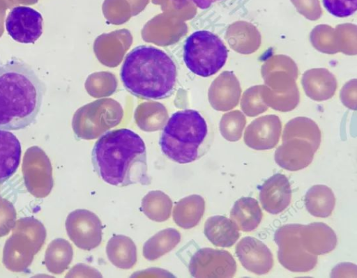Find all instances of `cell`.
Listing matches in <instances>:
<instances>
[{"label":"cell","mask_w":357,"mask_h":278,"mask_svg":"<svg viewBox=\"0 0 357 278\" xmlns=\"http://www.w3.org/2000/svg\"><path fill=\"white\" fill-rule=\"evenodd\" d=\"M91 160L94 171L111 185L151 183L145 144L130 129L121 128L102 134L94 144Z\"/></svg>","instance_id":"obj_1"},{"label":"cell","mask_w":357,"mask_h":278,"mask_svg":"<svg viewBox=\"0 0 357 278\" xmlns=\"http://www.w3.org/2000/svg\"><path fill=\"white\" fill-rule=\"evenodd\" d=\"M45 85L23 61L13 58L0 66V128L24 129L36 121Z\"/></svg>","instance_id":"obj_2"},{"label":"cell","mask_w":357,"mask_h":278,"mask_svg":"<svg viewBox=\"0 0 357 278\" xmlns=\"http://www.w3.org/2000/svg\"><path fill=\"white\" fill-rule=\"evenodd\" d=\"M178 71L174 59L164 50L139 45L126 56L120 70L125 88L145 100L169 98L175 91Z\"/></svg>","instance_id":"obj_3"},{"label":"cell","mask_w":357,"mask_h":278,"mask_svg":"<svg viewBox=\"0 0 357 278\" xmlns=\"http://www.w3.org/2000/svg\"><path fill=\"white\" fill-rule=\"evenodd\" d=\"M212 139L206 118L197 110L185 109L169 118L162 128L159 145L162 153L173 162L188 164L205 154Z\"/></svg>","instance_id":"obj_4"},{"label":"cell","mask_w":357,"mask_h":278,"mask_svg":"<svg viewBox=\"0 0 357 278\" xmlns=\"http://www.w3.org/2000/svg\"><path fill=\"white\" fill-rule=\"evenodd\" d=\"M12 230L13 233L3 249L2 262L5 268L12 272H24L43 247L46 229L38 219L25 217L17 220Z\"/></svg>","instance_id":"obj_5"},{"label":"cell","mask_w":357,"mask_h":278,"mask_svg":"<svg viewBox=\"0 0 357 278\" xmlns=\"http://www.w3.org/2000/svg\"><path fill=\"white\" fill-rule=\"evenodd\" d=\"M228 49L221 38L207 30H198L185 39L183 59L193 74L208 77L216 74L227 62Z\"/></svg>","instance_id":"obj_6"},{"label":"cell","mask_w":357,"mask_h":278,"mask_svg":"<svg viewBox=\"0 0 357 278\" xmlns=\"http://www.w3.org/2000/svg\"><path fill=\"white\" fill-rule=\"evenodd\" d=\"M301 224H289L278 228L274 240L278 247V259L286 269L294 272H306L317 263V256L306 251L301 242Z\"/></svg>","instance_id":"obj_7"},{"label":"cell","mask_w":357,"mask_h":278,"mask_svg":"<svg viewBox=\"0 0 357 278\" xmlns=\"http://www.w3.org/2000/svg\"><path fill=\"white\" fill-rule=\"evenodd\" d=\"M22 171L25 186L33 196L43 198L49 195L54 185L52 167L41 148L33 146L26 150Z\"/></svg>","instance_id":"obj_8"},{"label":"cell","mask_w":357,"mask_h":278,"mask_svg":"<svg viewBox=\"0 0 357 278\" xmlns=\"http://www.w3.org/2000/svg\"><path fill=\"white\" fill-rule=\"evenodd\" d=\"M236 268V262L229 252L210 247L198 249L188 265L191 276L197 278H231Z\"/></svg>","instance_id":"obj_9"},{"label":"cell","mask_w":357,"mask_h":278,"mask_svg":"<svg viewBox=\"0 0 357 278\" xmlns=\"http://www.w3.org/2000/svg\"><path fill=\"white\" fill-rule=\"evenodd\" d=\"M66 229L71 241L79 249L90 251L100 245L102 225L99 217L86 209H77L68 214Z\"/></svg>","instance_id":"obj_10"},{"label":"cell","mask_w":357,"mask_h":278,"mask_svg":"<svg viewBox=\"0 0 357 278\" xmlns=\"http://www.w3.org/2000/svg\"><path fill=\"white\" fill-rule=\"evenodd\" d=\"M43 17L35 9L19 6L13 8L5 20L8 35L24 44L34 43L43 33Z\"/></svg>","instance_id":"obj_11"},{"label":"cell","mask_w":357,"mask_h":278,"mask_svg":"<svg viewBox=\"0 0 357 278\" xmlns=\"http://www.w3.org/2000/svg\"><path fill=\"white\" fill-rule=\"evenodd\" d=\"M236 254L241 265L256 275H265L273 266V257L270 249L254 237L243 238L236 246Z\"/></svg>","instance_id":"obj_12"},{"label":"cell","mask_w":357,"mask_h":278,"mask_svg":"<svg viewBox=\"0 0 357 278\" xmlns=\"http://www.w3.org/2000/svg\"><path fill=\"white\" fill-rule=\"evenodd\" d=\"M282 125L279 118L268 115L254 120L246 128L244 142L257 150L274 148L279 141Z\"/></svg>","instance_id":"obj_13"},{"label":"cell","mask_w":357,"mask_h":278,"mask_svg":"<svg viewBox=\"0 0 357 278\" xmlns=\"http://www.w3.org/2000/svg\"><path fill=\"white\" fill-rule=\"evenodd\" d=\"M259 201L268 213L277 215L284 210L291 200L290 183L286 176L275 173L264 181L259 189Z\"/></svg>","instance_id":"obj_14"},{"label":"cell","mask_w":357,"mask_h":278,"mask_svg":"<svg viewBox=\"0 0 357 278\" xmlns=\"http://www.w3.org/2000/svg\"><path fill=\"white\" fill-rule=\"evenodd\" d=\"M315 152L308 141L288 139L276 149L274 158L276 164L282 169L295 171L310 165Z\"/></svg>","instance_id":"obj_15"},{"label":"cell","mask_w":357,"mask_h":278,"mask_svg":"<svg viewBox=\"0 0 357 278\" xmlns=\"http://www.w3.org/2000/svg\"><path fill=\"white\" fill-rule=\"evenodd\" d=\"M299 235L304 249L314 255H323L332 252L337 245L335 231L323 222L302 225Z\"/></svg>","instance_id":"obj_16"},{"label":"cell","mask_w":357,"mask_h":278,"mask_svg":"<svg viewBox=\"0 0 357 278\" xmlns=\"http://www.w3.org/2000/svg\"><path fill=\"white\" fill-rule=\"evenodd\" d=\"M204 233L215 246L231 247L240 237L238 228L233 222L222 215L210 217L205 222Z\"/></svg>","instance_id":"obj_17"},{"label":"cell","mask_w":357,"mask_h":278,"mask_svg":"<svg viewBox=\"0 0 357 278\" xmlns=\"http://www.w3.org/2000/svg\"><path fill=\"white\" fill-rule=\"evenodd\" d=\"M21 144L12 132L0 128V183L17 171L21 159Z\"/></svg>","instance_id":"obj_18"},{"label":"cell","mask_w":357,"mask_h":278,"mask_svg":"<svg viewBox=\"0 0 357 278\" xmlns=\"http://www.w3.org/2000/svg\"><path fill=\"white\" fill-rule=\"evenodd\" d=\"M262 216L258 201L249 196L236 201L230 212V219L238 230L244 232L257 229Z\"/></svg>","instance_id":"obj_19"},{"label":"cell","mask_w":357,"mask_h":278,"mask_svg":"<svg viewBox=\"0 0 357 278\" xmlns=\"http://www.w3.org/2000/svg\"><path fill=\"white\" fill-rule=\"evenodd\" d=\"M205 210V201L198 194H192L180 199L173 209L172 217L177 226L190 229L200 222Z\"/></svg>","instance_id":"obj_20"},{"label":"cell","mask_w":357,"mask_h":278,"mask_svg":"<svg viewBox=\"0 0 357 278\" xmlns=\"http://www.w3.org/2000/svg\"><path fill=\"white\" fill-rule=\"evenodd\" d=\"M106 254L109 261L121 269H130L137 260L135 244L124 235H115L109 240Z\"/></svg>","instance_id":"obj_21"},{"label":"cell","mask_w":357,"mask_h":278,"mask_svg":"<svg viewBox=\"0 0 357 278\" xmlns=\"http://www.w3.org/2000/svg\"><path fill=\"white\" fill-rule=\"evenodd\" d=\"M304 201L309 213L317 217H329L335 205L332 190L324 185L311 187L305 195Z\"/></svg>","instance_id":"obj_22"},{"label":"cell","mask_w":357,"mask_h":278,"mask_svg":"<svg viewBox=\"0 0 357 278\" xmlns=\"http://www.w3.org/2000/svg\"><path fill=\"white\" fill-rule=\"evenodd\" d=\"M73 257V249L70 243L63 238H56L47 247L45 265L50 272L59 275L68 268Z\"/></svg>","instance_id":"obj_23"},{"label":"cell","mask_w":357,"mask_h":278,"mask_svg":"<svg viewBox=\"0 0 357 278\" xmlns=\"http://www.w3.org/2000/svg\"><path fill=\"white\" fill-rule=\"evenodd\" d=\"M181 241V234L174 228L161 230L146 240L143 246V255L149 261H154L171 252Z\"/></svg>","instance_id":"obj_24"},{"label":"cell","mask_w":357,"mask_h":278,"mask_svg":"<svg viewBox=\"0 0 357 278\" xmlns=\"http://www.w3.org/2000/svg\"><path fill=\"white\" fill-rule=\"evenodd\" d=\"M172 201L169 196L160 190L148 192L142 200L141 210L150 219L162 222L171 215Z\"/></svg>","instance_id":"obj_25"},{"label":"cell","mask_w":357,"mask_h":278,"mask_svg":"<svg viewBox=\"0 0 357 278\" xmlns=\"http://www.w3.org/2000/svg\"><path fill=\"white\" fill-rule=\"evenodd\" d=\"M294 136H299L307 139L316 151L320 145V132L317 127L310 122L297 121L296 123H291L288 125L284 131L282 141Z\"/></svg>","instance_id":"obj_26"},{"label":"cell","mask_w":357,"mask_h":278,"mask_svg":"<svg viewBox=\"0 0 357 278\" xmlns=\"http://www.w3.org/2000/svg\"><path fill=\"white\" fill-rule=\"evenodd\" d=\"M326 10L337 17H347L357 10V0H322Z\"/></svg>","instance_id":"obj_27"},{"label":"cell","mask_w":357,"mask_h":278,"mask_svg":"<svg viewBox=\"0 0 357 278\" xmlns=\"http://www.w3.org/2000/svg\"><path fill=\"white\" fill-rule=\"evenodd\" d=\"M245 120L241 116L225 118L220 123V132L224 138L230 141H236L241 137Z\"/></svg>","instance_id":"obj_28"},{"label":"cell","mask_w":357,"mask_h":278,"mask_svg":"<svg viewBox=\"0 0 357 278\" xmlns=\"http://www.w3.org/2000/svg\"><path fill=\"white\" fill-rule=\"evenodd\" d=\"M16 210L11 202L1 199L0 201V237L8 235L16 222Z\"/></svg>","instance_id":"obj_29"},{"label":"cell","mask_w":357,"mask_h":278,"mask_svg":"<svg viewBox=\"0 0 357 278\" xmlns=\"http://www.w3.org/2000/svg\"><path fill=\"white\" fill-rule=\"evenodd\" d=\"M66 277H102V275L94 268L82 263L73 266Z\"/></svg>","instance_id":"obj_30"},{"label":"cell","mask_w":357,"mask_h":278,"mask_svg":"<svg viewBox=\"0 0 357 278\" xmlns=\"http://www.w3.org/2000/svg\"><path fill=\"white\" fill-rule=\"evenodd\" d=\"M192 1L197 7L205 10L210 8L214 3L223 0H189Z\"/></svg>","instance_id":"obj_31"},{"label":"cell","mask_w":357,"mask_h":278,"mask_svg":"<svg viewBox=\"0 0 357 278\" xmlns=\"http://www.w3.org/2000/svg\"><path fill=\"white\" fill-rule=\"evenodd\" d=\"M1 196H0V201H1Z\"/></svg>","instance_id":"obj_32"}]
</instances>
